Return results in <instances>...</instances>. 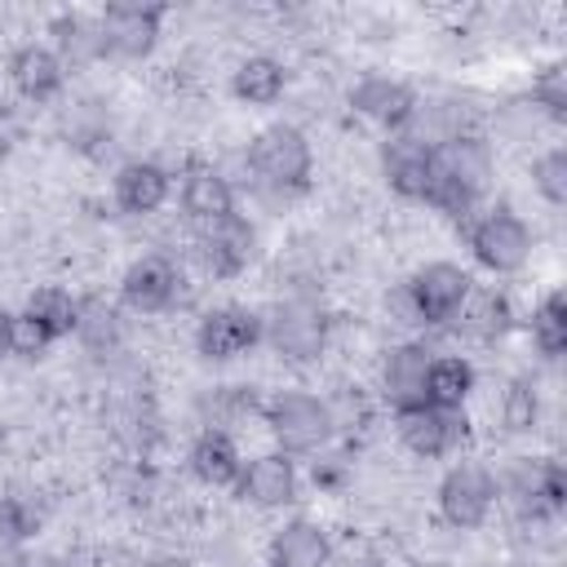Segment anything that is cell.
I'll list each match as a JSON object with an SVG mask.
<instances>
[{
    "instance_id": "6da1fadb",
    "label": "cell",
    "mask_w": 567,
    "mask_h": 567,
    "mask_svg": "<svg viewBox=\"0 0 567 567\" xmlns=\"http://www.w3.org/2000/svg\"><path fill=\"white\" fill-rule=\"evenodd\" d=\"M492 182V146L478 133H456L430 146V195L425 204L443 208L447 217H465Z\"/></svg>"
},
{
    "instance_id": "7a4b0ae2",
    "label": "cell",
    "mask_w": 567,
    "mask_h": 567,
    "mask_svg": "<svg viewBox=\"0 0 567 567\" xmlns=\"http://www.w3.org/2000/svg\"><path fill=\"white\" fill-rule=\"evenodd\" d=\"M261 421L270 430V439L279 443V452L288 456H306V452H323L332 430V412L328 399L306 394V390H279L275 399L261 403Z\"/></svg>"
},
{
    "instance_id": "3957f363",
    "label": "cell",
    "mask_w": 567,
    "mask_h": 567,
    "mask_svg": "<svg viewBox=\"0 0 567 567\" xmlns=\"http://www.w3.org/2000/svg\"><path fill=\"white\" fill-rule=\"evenodd\" d=\"M248 168L257 173L261 186L288 195V190H306L310 186V168H315V151L310 137L297 124H266L252 142H248Z\"/></svg>"
},
{
    "instance_id": "277c9868",
    "label": "cell",
    "mask_w": 567,
    "mask_h": 567,
    "mask_svg": "<svg viewBox=\"0 0 567 567\" xmlns=\"http://www.w3.org/2000/svg\"><path fill=\"white\" fill-rule=\"evenodd\" d=\"M532 226L514 213V208H487L474 226H470V252L483 270L492 275H518L532 261Z\"/></svg>"
},
{
    "instance_id": "5b68a950",
    "label": "cell",
    "mask_w": 567,
    "mask_h": 567,
    "mask_svg": "<svg viewBox=\"0 0 567 567\" xmlns=\"http://www.w3.org/2000/svg\"><path fill=\"white\" fill-rule=\"evenodd\" d=\"M261 323H266V341L288 363H310L328 346V315H323V306L315 297H288Z\"/></svg>"
},
{
    "instance_id": "8992f818",
    "label": "cell",
    "mask_w": 567,
    "mask_h": 567,
    "mask_svg": "<svg viewBox=\"0 0 567 567\" xmlns=\"http://www.w3.org/2000/svg\"><path fill=\"white\" fill-rule=\"evenodd\" d=\"M496 487L514 501L523 523H554L567 505V478H563V465L554 456L518 461L505 478H496Z\"/></svg>"
},
{
    "instance_id": "52a82bcc",
    "label": "cell",
    "mask_w": 567,
    "mask_h": 567,
    "mask_svg": "<svg viewBox=\"0 0 567 567\" xmlns=\"http://www.w3.org/2000/svg\"><path fill=\"white\" fill-rule=\"evenodd\" d=\"M501 487H496V474L483 465V461H456L443 483H439V514L443 523H452L456 532H474L487 523L492 505H496Z\"/></svg>"
},
{
    "instance_id": "ba28073f",
    "label": "cell",
    "mask_w": 567,
    "mask_h": 567,
    "mask_svg": "<svg viewBox=\"0 0 567 567\" xmlns=\"http://www.w3.org/2000/svg\"><path fill=\"white\" fill-rule=\"evenodd\" d=\"M394 434L412 456L439 461L447 452H456L470 439V421L465 408H434V403H412L394 412Z\"/></svg>"
},
{
    "instance_id": "9c48e42d",
    "label": "cell",
    "mask_w": 567,
    "mask_h": 567,
    "mask_svg": "<svg viewBox=\"0 0 567 567\" xmlns=\"http://www.w3.org/2000/svg\"><path fill=\"white\" fill-rule=\"evenodd\" d=\"M403 288L412 297L416 323L443 328V323H456V315H461V306H465L474 284L456 261H425L412 279H403Z\"/></svg>"
},
{
    "instance_id": "30bf717a",
    "label": "cell",
    "mask_w": 567,
    "mask_h": 567,
    "mask_svg": "<svg viewBox=\"0 0 567 567\" xmlns=\"http://www.w3.org/2000/svg\"><path fill=\"white\" fill-rule=\"evenodd\" d=\"M261 337H266V323H261V315L248 310V306H213V310L199 319V328H195V346H199V354L213 359V363H226V359L248 354Z\"/></svg>"
},
{
    "instance_id": "8fae6325",
    "label": "cell",
    "mask_w": 567,
    "mask_h": 567,
    "mask_svg": "<svg viewBox=\"0 0 567 567\" xmlns=\"http://www.w3.org/2000/svg\"><path fill=\"white\" fill-rule=\"evenodd\" d=\"M168 9L164 4H106L97 13L106 35V58H146L159 44Z\"/></svg>"
},
{
    "instance_id": "7c38bea8",
    "label": "cell",
    "mask_w": 567,
    "mask_h": 567,
    "mask_svg": "<svg viewBox=\"0 0 567 567\" xmlns=\"http://www.w3.org/2000/svg\"><path fill=\"white\" fill-rule=\"evenodd\" d=\"M252 252H257V230H252L248 217L230 213V217H221V221L199 226V261H204V270H208L213 279H235V275H244L248 261H252Z\"/></svg>"
},
{
    "instance_id": "4fadbf2b",
    "label": "cell",
    "mask_w": 567,
    "mask_h": 567,
    "mask_svg": "<svg viewBox=\"0 0 567 567\" xmlns=\"http://www.w3.org/2000/svg\"><path fill=\"white\" fill-rule=\"evenodd\" d=\"M297 461L288 452H261L252 461H244L239 478H235V496L257 505V509H279V505H292L297 501Z\"/></svg>"
},
{
    "instance_id": "5bb4252c",
    "label": "cell",
    "mask_w": 567,
    "mask_h": 567,
    "mask_svg": "<svg viewBox=\"0 0 567 567\" xmlns=\"http://www.w3.org/2000/svg\"><path fill=\"white\" fill-rule=\"evenodd\" d=\"M416 106H421L416 89L403 84V80H390V75H363L350 89V111L363 115V120H372L385 133H403L412 124Z\"/></svg>"
},
{
    "instance_id": "9a60e30c",
    "label": "cell",
    "mask_w": 567,
    "mask_h": 567,
    "mask_svg": "<svg viewBox=\"0 0 567 567\" xmlns=\"http://www.w3.org/2000/svg\"><path fill=\"white\" fill-rule=\"evenodd\" d=\"M177 292H182V275H177V266H173L164 252L137 257V261L124 270V279H120V297H124V306L137 310V315H159V310H168V306L177 301Z\"/></svg>"
},
{
    "instance_id": "2e32d148",
    "label": "cell",
    "mask_w": 567,
    "mask_h": 567,
    "mask_svg": "<svg viewBox=\"0 0 567 567\" xmlns=\"http://www.w3.org/2000/svg\"><path fill=\"white\" fill-rule=\"evenodd\" d=\"M430 359H434V350H425L416 341H403V346H390L385 350V359H381V394H385V403L394 412L399 408H412V403H425Z\"/></svg>"
},
{
    "instance_id": "e0dca14e",
    "label": "cell",
    "mask_w": 567,
    "mask_h": 567,
    "mask_svg": "<svg viewBox=\"0 0 567 567\" xmlns=\"http://www.w3.org/2000/svg\"><path fill=\"white\" fill-rule=\"evenodd\" d=\"M381 173H385L394 195L425 204V195H430V146L416 142L412 133H390L385 146H381Z\"/></svg>"
},
{
    "instance_id": "ac0fdd59",
    "label": "cell",
    "mask_w": 567,
    "mask_h": 567,
    "mask_svg": "<svg viewBox=\"0 0 567 567\" xmlns=\"http://www.w3.org/2000/svg\"><path fill=\"white\" fill-rule=\"evenodd\" d=\"M9 80L27 102H53L66 89V66L49 44H18L9 58Z\"/></svg>"
},
{
    "instance_id": "d6986e66",
    "label": "cell",
    "mask_w": 567,
    "mask_h": 567,
    "mask_svg": "<svg viewBox=\"0 0 567 567\" xmlns=\"http://www.w3.org/2000/svg\"><path fill=\"white\" fill-rule=\"evenodd\" d=\"M115 204L128 213V217H146V213H159L168 190H173V177L168 168H159L155 159H128L115 168Z\"/></svg>"
},
{
    "instance_id": "ffe728a7",
    "label": "cell",
    "mask_w": 567,
    "mask_h": 567,
    "mask_svg": "<svg viewBox=\"0 0 567 567\" xmlns=\"http://www.w3.org/2000/svg\"><path fill=\"white\" fill-rule=\"evenodd\" d=\"M328 558H332V540L310 518L284 523L266 545V563L270 567H328Z\"/></svg>"
},
{
    "instance_id": "44dd1931",
    "label": "cell",
    "mask_w": 567,
    "mask_h": 567,
    "mask_svg": "<svg viewBox=\"0 0 567 567\" xmlns=\"http://www.w3.org/2000/svg\"><path fill=\"white\" fill-rule=\"evenodd\" d=\"M49 35H53V53L62 58V66H93L106 58V35L102 22L89 13H53L49 18Z\"/></svg>"
},
{
    "instance_id": "7402d4cb",
    "label": "cell",
    "mask_w": 567,
    "mask_h": 567,
    "mask_svg": "<svg viewBox=\"0 0 567 567\" xmlns=\"http://www.w3.org/2000/svg\"><path fill=\"white\" fill-rule=\"evenodd\" d=\"M239 470H244L239 443H235L226 430L204 425V430L195 434V443H190V474H195L204 487H235Z\"/></svg>"
},
{
    "instance_id": "603a6c76",
    "label": "cell",
    "mask_w": 567,
    "mask_h": 567,
    "mask_svg": "<svg viewBox=\"0 0 567 567\" xmlns=\"http://www.w3.org/2000/svg\"><path fill=\"white\" fill-rule=\"evenodd\" d=\"M182 213H186L190 221H199V226L221 221V217L235 213V186H230L217 168L199 164V168H190V173L182 177Z\"/></svg>"
},
{
    "instance_id": "cb8c5ba5",
    "label": "cell",
    "mask_w": 567,
    "mask_h": 567,
    "mask_svg": "<svg viewBox=\"0 0 567 567\" xmlns=\"http://www.w3.org/2000/svg\"><path fill=\"white\" fill-rule=\"evenodd\" d=\"M284 89H288V71H284V62H275L270 53L244 58V62L235 66V75H230V93H235L239 102H248V106H275V102L284 97Z\"/></svg>"
},
{
    "instance_id": "d4e9b609",
    "label": "cell",
    "mask_w": 567,
    "mask_h": 567,
    "mask_svg": "<svg viewBox=\"0 0 567 567\" xmlns=\"http://www.w3.org/2000/svg\"><path fill=\"white\" fill-rule=\"evenodd\" d=\"M456 323L478 341H501L514 328V306H509V297L501 288H470Z\"/></svg>"
},
{
    "instance_id": "484cf974",
    "label": "cell",
    "mask_w": 567,
    "mask_h": 567,
    "mask_svg": "<svg viewBox=\"0 0 567 567\" xmlns=\"http://www.w3.org/2000/svg\"><path fill=\"white\" fill-rule=\"evenodd\" d=\"M474 390V363L461 354H434L425 372V403L434 408H465Z\"/></svg>"
},
{
    "instance_id": "4316f807",
    "label": "cell",
    "mask_w": 567,
    "mask_h": 567,
    "mask_svg": "<svg viewBox=\"0 0 567 567\" xmlns=\"http://www.w3.org/2000/svg\"><path fill=\"white\" fill-rule=\"evenodd\" d=\"M27 315L53 337V341H62V337H75V319H80V297H71L66 288H58V284H44V288H35L31 297H27Z\"/></svg>"
},
{
    "instance_id": "83f0119b",
    "label": "cell",
    "mask_w": 567,
    "mask_h": 567,
    "mask_svg": "<svg viewBox=\"0 0 567 567\" xmlns=\"http://www.w3.org/2000/svg\"><path fill=\"white\" fill-rule=\"evenodd\" d=\"M75 337H80L93 354H111V350L120 346V315H115V306L102 301V297H80Z\"/></svg>"
},
{
    "instance_id": "f1b7e54d",
    "label": "cell",
    "mask_w": 567,
    "mask_h": 567,
    "mask_svg": "<svg viewBox=\"0 0 567 567\" xmlns=\"http://www.w3.org/2000/svg\"><path fill=\"white\" fill-rule=\"evenodd\" d=\"M532 346L545 359H558L567 350V297L558 288L532 310Z\"/></svg>"
},
{
    "instance_id": "f546056e",
    "label": "cell",
    "mask_w": 567,
    "mask_h": 567,
    "mask_svg": "<svg viewBox=\"0 0 567 567\" xmlns=\"http://www.w3.org/2000/svg\"><path fill=\"white\" fill-rule=\"evenodd\" d=\"M540 421V394L532 385V377H514L501 394V425L509 434H532Z\"/></svg>"
},
{
    "instance_id": "4dcf8cb0",
    "label": "cell",
    "mask_w": 567,
    "mask_h": 567,
    "mask_svg": "<svg viewBox=\"0 0 567 567\" xmlns=\"http://www.w3.org/2000/svg\"><path fill=\"white\" fill-rule=\"evenodd\" d=\"M532 186L549 208L567 204V146H549L545 155L532 159Z\"/></svg>"
},
{
    "instance_id": "1f68e13d",
    "label": "cell",
    "mask_w": 567,
    "mask_h": 567,
    "mask_svg": "<svg viewBox=\"0 0 567 567\" xmlns=\"http://www.w3.org/2000/svg\"><path fill=\"white\" fill-rule=\"evenodd\" d=\"M40 532V514L31 501L22 496H0V549L4 545H22Z\"/></svg>"
},
{
    "instance_id": "d6a6232c",
    "label": "cell",
    "mask_w": 567,
    "mask_h": 567,
    "mask_svg": "<svg viewBox=\"0 0 567 567\" xmlns=\"http://www.w3.org/2000/svg\"><path fill=\"white\" fill-rule=\"evenodd\" d=\"M523 102L540 106V111H545V120L563 124V120H567V75H563V66H545V71H540V80L532 84V93H527Z\"/></svg>"
},
{
    "instance_id": "836d02e7",
    "label": "cell",
    "mask_w": 567,
    "mask_h": 567,
    "mask_svg": "<svg viewBox=\"0 0 567 567\" xmlns=\"http://www.w3.org/2000/svg\"><path fill=\"white\" fill-rule=\"evenodd\" d=\"M49 346H53V337H49L27 310L13 315V346H9V354H18V359H40Z\"/></svg>"
},
{
    "instance_id": "e575fe53",
    "label": "cell",
    "mask_w": 567,
    "mask_h": 567,
    "mask_svg": "<svg viewBox=\"0 0 567 567\" xmlns=\"http://www.w3.org/2000/svg\"><path fill=\"white\" fill-rule=\"evenodd\" d=\"M0 567H35V558H31L22 545H4V549H0Z\"/></svg>"
},
{
    "instance_id": "d590c367",
    "label": "cell",
    "mask_w": 567,
    "mask_h": 567,
    "mask_svg": "<svg viewBox=\"0 0 567 567\" xmlns=\"http://www.w3.org/2000/svg\"><path fill=\"white\" fill-rule=\"evenodd\" d=\"M9 346H13V310L0 306V354H9Z\"/></svg>"
},
{
    "instance_id": "8d00e7d4",
    "label": "cell",
    "mask_w": 567,
    "mask_h": 567,
    "mask_svg": "<svg viewBox=\"0 0 567 567\" xmlns=\"http://www.w3.org/2000/svg\"><path fill=\"white\" fill-rule=\"evenodd\" d=\"M421 567H447V563H421Z\"/></svg>"
}]
</instances>
